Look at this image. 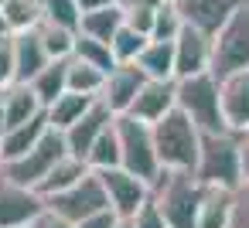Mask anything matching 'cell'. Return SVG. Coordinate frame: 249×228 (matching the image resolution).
Masks as SVG:
<instances>
[{
    "label": "cell",
    "mask_w": 249,
    "mask_h": 228,
    "mask_svg": "<svg viewBox=\"0 0 249 228\" xmlns=\"http://www.w3.org/2000/svg\"><path fill=\"white\" fill-rule=\"evenodd\" d=\"M154 147H157L160 170L195 174L198 153H201V130L181 109H171L160 123H154Z\"/></svg>",
    "instance_id": "obj_1"
},
{
    "label": "cell",
    "mask_w": 249,
    "mask_h": 228,
    "mask_svg": "<svg viewBox=\"0 0 249 228\" xmlns=\"http://www.w3.org/2000/svg\"><path fill=\"white\" fill-rule=\"evenodd\" d=\"M195 180L201 187H225V191L242 187V153L235 133H201Z\"/></svg>",
    "instance_id": "obj_2"
},
{
    "label": "cell",
    "mask_w": 249,
    "mask_h": 228,
    "mask_svg": "<svg viewBox=\"0 0 249 228\" xmlns=\"http://www.w3.org/2000/svg\"><path fill=\"white\" fill-rule=\"evenodd\" d=\"M150 197L164 211L171 228H198V211H201L205 187L195 180V174L160 170V177L150 184Z\"/></svg>",
    "instance_id": "obj_3"
},
{
    "label": "cell",
    "mask_w": 249,
    "mask_h": 228,
    "mask_svg": "<svg viewBox=\"0 0 249 228\" xmlns=\"http://www.w3.org/2000/svg\"><path fill=\"white\" fill-rule=\"evenodd\" d=\"M178 109H181L201 133H232L229 123H225V113H222L218 79H215L212 72L178 82Z\"/></svg>",
    "instance_id": "obj_4"
},
{
    "label": "cell",
    "mask_w": 249,
    "mask_h": 228,
    "mask_svg": "<svg viewBox=\"0 0 249 228\" xmlns=\"http://www.w3.org/2000/svg\"><path fill=\"white\" fill-rule=\"evenodd\" d=\"M65 157H69L65 133L48 130L35 150H28L24 157H18V160H11V163H4V167H0V174H4L7 180H14V184H21V187L38 191V187H41V180H45V177H48L62 160H65Z\"/></svg>",
    "instance_id": "obj_5"
},
{
    "label": "cell",
    "mask_w": 249,
    "mask_h": 228,
    "mask_svg": "<svg viewBox=\"0 0 249 228\" xmlns=\"http://www.w3.org/2000/svg\"><path fill=\"white\" fill-rule=\"evenodd\" d=\"M116 136H120V157H123V170L143 177L147 184H154L160 177V160H157V147H154V126L133 119V116H116Z\"/></svg>",
    "instance_id": "obj_6"
},
{
    "label": "cell",
    "mask_w": 249,
    "mask_h": 228,
    "mask_svg": "<svg viewBox=\"0 0 249 228\" xmlns=\"http://www.w3.org/2000/svg\"><path fill=\"white\" fill-rule=\"evenodd\" d=\"M249 68V4H242L212 41V75L222 82Z\"/></svg>",
    "instance_id": "obj_7"
},
{
    "label": "cell",
    "mask_w": 249,
    "mask_h": 228,
    "mask_svg": "<svg viewBox=\"0 0 249 228\" xmlns=\"http://www.w3.org/2000/svg\"><path fill=\"white\" fill-rule=\"evenodd\" d=\"M45 204H48V211H55V214H62L65 221L79 225L82 218H89V214H96V211L109 208V197H106V187H103L99 174L92 170V174H86L75 187H69V191H62V194L48 197Z\"/></svg>",
    "instance_id": "obj_8"
},
{
    "label": "cell",
    "mask_w": 249,
    "mask_h": 228,
    "mask_svg": "<svg viewBox=\"0 0 249 228\" xmlns=\"http://www.w3.org/2000/svg\"><path fill=\"white\" fill-rule=\"evenodd\" d=\"M45 197L0 174V228H31L45 214Z\"/></svg>",
    "instance_id": "obj_9"
},
{
    "label": "cell",
    "mask_w": 249,
    "mask_h": 228,
    "mask_svg": "<svg viewBox=\"0 0 249 228\" xmlns=\"http://www.w3.org/2000/svg\"><path fill=\"white\" fill-rule=\"evenodd\" d=\"M103 187H106V197H109V208L120 214V218H133L147 201H150V184L123 167H113V170H103L99 174Z\"/></svg>",
    "instance_id": "obj_10"
},
{
    "label": "cell",
    "mask_w": 249,
    "mask_h": 228,
    "mask_svg": "<svg viewBox=\"0 0 249 228\" xmlns=\"http://www.w3.org/2000/svg\"><path fill=\"white\" fill-rule=\"evenodd\" d=\"M212 41L205 31L184 24V31L174 41V79H195V75H208L212 72Z\"/></svg>",
    "instance_id": "obj_11"
},
{
    "label": "cell",
    "mask_w": 249,
    "mask_h": 228,
    "mask_svg": "<svg viewBox=\"0 0 249 228\" xmlns=\"http://www.w3.org/2000/svg\"><path fill=\"white\" fill-rule=\"evenodd\" d=\"M242 4H249V0H178L184 24L205 31L208 38H215Z\"/></svg>",
    "instance_id": "obj_12"
},
{
    "label": "cell",
    "mask_w": 249,
    "mask_h": 228,
    "mask_svg": "<svg viewBox=\"0 0 249 228\" xmlns=\"http://www.w3.org/2000/svg\"><path fill=\"white\" fill-rule=\"evenodd\" d=\"M113 123H116V113H113L106 102H99V99H96V106H92V109H89V113L72 126V130H65L69 153H72V157H79V160H86V157H89V150L96 147V140H99Z\"/></svg>",
    "instance_id": "obj_13"
},
{
    "label": "cell",
    "mask_w": 249,
    "mask_h": 228,
    "mask_svg": "<svg viewBox=\"0 0 249 228\" xmlns=\"http://www.w3.org/2000/svg\"><path fill=\"white\" fill-rule=\"evenodd\" d=\"M143 85H147V75H143L137 65H116V68L106 75V85H103L99 102H106L116 116H126Z\"/></svg>",
    "instance_id": "obj_14"
},
{
    "label": "cell",
    "mask_w": 249,
    "mask_h": 228,
    "mask_svg": "<svg viewBox=\"0 0 249 228\" xmlns=\"http://www.w3.org/2000/svg\"><path fill=\"white\" fill-rule=\"evenodd\" d=\"M171 109H178V82H154V79H147V85L140 89V96L133 99V106H130L126 116L154 126Z\"/></svg>",
    "instance_id": "obj_15"
},
{
    "label": "cell",
    "mask_w": 249,
    "mask_h": 228,
    "mask_svg": "<svg viewBox=\"0 0 249 228\" xmlns=\"http://www.w3.org/2000/svg\"><path fill=\"white\" fill-rule=\"evenodd\" d=\"M218 92H222V113H225L229 130L235 136L239 133H249V68L222 79L218 82Z\"/></svg>",
    "instance_id": "obj_16"
},
{
    "label": "cell",
    "mask_w": 249,
    "mask_h": 228,
    "mask_svg": "<svg viewBox=\"0 0 249 228\" xmlns=\"http://www.w3.org/2000/svg\"><path fill=\"white\" fill-rule=\"evenodd\" d=\"M14 62H18V82H31L41 68L52 65V58H48L45 41H41L38 31L14 34Z\"/></svg>",
    "instance_id": "obj_17"
},
{
    "label": "cell",
    "mask_w": 249,
    "mask_h": 228,
    "mask_svg": "<svg viewBox=\"0 0 249 228\" xmlns=\"http://www.w3.org/2000/svg\"><path fill=\"white\" fill-rule=\"evenodd\" d=\"M4 116H7V130H14V126H24L45 116V106L28 82H14L11 89H4Z\"/></svg>",
    "instance_id": "obj_18"
},
{
    "label": "cell",
    "mask_w": 249,
    "mask_h": 228,
    "mask_svg": "<svg viewBox=\"0 0 249 228\" xmlns=\"http://www.w3.org/2000/svg\"><path fill=\"white\" fill-rule=\"evenodd\" d=\"M48 130H52L48 113H45V116H38V119H31V123H24V126L4 130V133H0V143H4V163H11V160L24 157L28 150H35Z\"/></svg>",
    "instance_id": "obj_19"
},
{
    "label": "cell",
    "mask_w": 249,
    "mask_h": 228,
    "mask_svg": "<svg viewBox=\"0 0 249 228\" xmlns=\"http://www.w3.org/2000/svg\"><path fill=\"white\" fill-rule=\"evenodd\" d=\"M232 214H235V191L205 187L201 211H198V228H232Z\"/></svg>",
    "instance_id": "obj_20"
},
{
    "label": "cell",
    "mask_w": 249,
    "mask_h": 228,
    "mask_svg": "<svg viewBox=\"0 0 249 228\" xmlns=\"http://www.w3.org/2000/svg\"><path fill=\"white\" fill-rule=\"evenodd\" d=\"M137 68L154 82H178L174 79V41H154L150 38V45L137 58Z\"/></svg>",
    "instance_id": "obj_21"
},
{
    "label": "cell",
    "mask_w": 249,
    "mask_h": 228,
    "mask_svg": "<svg viewBox=\"0 0 249 228\" xmlns=\"http://www.w3.org/2000/svg\"><path fill=\"white\" fill-rule=\"evenodd\" d=\"M96 106V99L92 96H79V92H65V96H58L45 113H48V123H52V130H58V133H65V130H72L89 109Z\"/></svg>",
    "instance_id": "obj_22"
},
{
    "label": "cell",
    "mask_w": 249,
    "mask_h": 228,
    "mask_svg": "<svg viewBox=\"0 0 249 228\" xmlns=\"http://www.w3.org/2000/svg\"><path fill=\"white\" fill-rule=\"evenodd\" d=\"M86 174H92V170H89V163L69 153V157H65V160H62V163H58V167H55V170H52V174H48V177L41 180L38 194H41V197L48 201V197H55V194H62V191L75 187V184H79V180H82Z\"/></svg>",
    "instance_id": "obj_23"
},
{
    "label": "cell",
    "mask_w": 249,
    "mask_h": 228,
    "mask_svg": "<svg viewBox=\"0 0 249 228\" xmlns=\"http://www.w3.org/2000/svg\"><path fill=\"white\" fill-rule=\"evenodd\" d=\"M28 85L35 89V96H38V99H41V106L48 109L58 96H65V92H69V62H52V65H48V68H41Z\"/></svg>",
    "instance_id": "obj_24"
},
{
    "label": "cell",
    "mask_w": 249,
    "mask_h": 228,
    "mask_svg": "<svg viewBox=\"0 0 249 228\" xmlns=\"http://www.w3.org/2000/svg\"><path fill=\"white\" fill-rule=\"evenodd\" d=\"M123 24H126V14H123V4H116V7H106V11L82 14V28H79V34H89V38L109 45Z\"/></svg>",
    "instance_id": "obj_25"
},
{
    "label": "cell",
    "mask_w": 249,
    "mask_h": 228,
    "mask_svg": "<svg viewBox=\"0 0 249 228\" xmlns=\"http://www.w3.org/2000/svg\"><path fill=\"white\" fill-rule=\"evenodd\" d=\"M4 17H7V28L11 34H24V31H38L41 21H45V7L41 0H4Z\"/></svg>",
    "instance_id": "obj_26"
},
{
    "label": "cell",
    "mask_w": 249,
    "mask_h": 228,
    "mask_svg": "<svg viewBox=\"0 0 249 228\" xmlns=\"http://www.w3.org/2000/svg\"><path fill=\"white\" fill-rule=\"evenodd\" d=\"M103 85H106V72H99V68H92V65L79 62V58H69V92L99 99Z\"/></svg>",
    "instance_id": "obj_27"
},
{
    "label": "cell",
    "mask_w": 249,
    "mask_h": 228,
    "mask_svg": "<svg viewBox=\"0 0 249 228\" xmlns=\"http://www.w3.org/2000/svg\"><path fill=\"white\" fill-rule=\"evenodd\" d=\"M86 163H89V170H96V174H103V170H113V167H123V157H120V136H116V123L96 140V147L89 150V157H86Z\"/></svg>",
    "instance_id": "obj_28"
},
{
    "label": "cell",
    "mask_w": 249,
    "mask_h": 228,
    "mask_svg": "<svg viewBox=\"0 0 249 228\" xmlns=\"http://www.w3.org/2000/svg\"><path fill=\"white\" fill-rule=\"evenodd\" d=\"M72 58H79V62H86V65H92V68H99V72H106V75L116 68V55H113V48H109L106 41L89 38V34H79V38H75V51H72Z\"/></svg>",
    "instance_id": "obj_29"
},
{
    "label": "cell",
    "mask_w": 249,
    "mask_h": 228,
    "mask_svg": "<svg viewBox=\"0 0 249 228\" xmlns=\"http://www.w3.org/2000/svg\"><path fill=\"white\" fill-rule=\"evenodd\" d=\"M147 45H150V38L140 34V31H133L130 24H123V28L116 31V38L109 41V48H113V55H116V65H137V58L143 55Z\"/></svg>",
    "instance_id": "obj_30"
},
{
    "label": "cell",
    "mask_w": 249,
    "mask_h": 228,
    "mask_svg": "<svg viewBox=\"0 0 249 228\" xmlns=\"http://www.w3.org/2000/svg\"><path fill=\"white\" fill-rule=\"evenodd\" d=\"M38 34H41L45 51H48L52 62H69V58H72V51H75V38H79L75 31H65V28H55V24L41 21Z\"/></svg>",
    "instance_id": "obj_31"
},
{
    "label": "cell",
    "mask_w": 249,
    "mask_h": 228,
    "mask_svg": "<svg viewBox=\"0 0 249 228\" xmlns=\"http://www.w3.org/2000/svg\"><path fill=\"white\" fill-rule=\"evenodd\" d=\"M41 7H45V21L48 24L79 34V28H82V7H79V0H45Z\"/></svg>",
    "instance_id": "obj_32"
},
{
    "label": "cell",
    "mask_w": 249,
    "mask_h": 228,
    "mask_svg": "<svg viewBox=\"0 0 249 228\" xmlns=\"http://www.w3.org/2000/svg\"><path fill=\"white\" fill-rule=\"evenodd\" d=\"M184 31V17H181V7L178 0H167V4L157 7V17H154V41H178V34Z\"/></svg>",
    "instance_id": "obj_33"
},
{
    "label": "cell",
    "mask_w": 249,
    "mask_h": 228,
    "mask_svg": "<svg viewBox=\"0 0 249 228\" xmlns=\"http://www.w3.org/2000/svg\"><path fill=\"white\" fill-rule=\"evenodd\" d=\"M18 82V62H14V34L0 38V89H11Z\"/></svg>",
    "instance_id": "obj_34"
},
{
    "label": "cell",
    "mask_w": 249,
    "mask_h": 228,
    "mask_svg": "<svg viewBox=\"0 0 249 228\" xmlns=\"http://www.w3.org/2000/svg\"><path fill=\"white\" fill-rule=\"evenodd\" d=\"M133 228H171V225H167L164 211H160V208L154 204V197H150V201L133 214Z\"/></svg>",
    "instance_id": "obj_35"
},
{
    "label": "cell",
    "mask_w": 249,
    "mask_h": 228,
    "mask_svg": "<svg viewBox=\"0 0 249 228\" xmlns=\"http://www.w3.org/2000/svg\"><path fill=\"white\" fill-rule=\"evenodd\" d=\"M123 14H126V24L133 28V31H140V34H154V17H157V11H147V7H123Z\"/></svg>",
    "instance_id": "obj_36"
},
{
    "label": "cell",
    "mask_w": 249,
    "mask_h": 228,
    "mask_svg": "<svg viewBox=\"0 0 249 228\" xmlns=\"http://www.w3.org/2000/svg\"><path fill=\"white\" fill-rule=\"evenodd\" d=\"M116 225H120V214H116L113 208H103V211H96V214L82 218L75 228H116Z\"/></svg>",
    "instance_id": "obj_37"
},
{
    "label": "cell",
    "mask_w": 249,
    "mask_h": 228,
    "mask_svg": "<svg viewBox=\"0 0 249 228\" xmlns=\"http://www.w3.org/2000/svg\"><path fill=\"white\" fill-rule=\"evenodd\" d=\"M232 228H249V184H242L235 191V214H232Z\"/></svg>",
    "instance_id": "obj_38"
},
{
    "label": "cell",
    "mask_w": 249,
    "mask_h": 228,
    "mask_svg": "<svg viewBox=\"0 0 249 228\" xmlns=\"http://www.w3.org/2000/svg\"><path fill=\"white\" fill-rule=\"evenodd\" d=\"M31 228H75V225H72V221H65L62 214H55V211H48V208H45V214H41Z\"/></svg>",
    "instance_id": "obj_39"
},
{
    "label": "cell",
    "mask_w": 249,
    "mask_h": 228,
    "mask_svg": "<svg viewBox=\"0 0 249 228\" xmlns=\"http://www.w3.org/2000/svg\"><path fill=\"white\" fill-rule=\"evenodd\" d=\"M239 153H242V184H249V133H239Z\"/></svg>",
    "instance_id": "obj_40"
},
{
    "label": "cell",
    "mask_w": 249,
    "mask_h": 228,
    "mask_svg": "<svg viewBox=\"0 0 249 228\" xmlns=\"http://www.w3.org/2000/svg\"><path fill=\"white\" fill-rule=\"evenodd\" d=\"M120 0H79L82 14H92V11H106V7H116Z\"/></svg>",
    "instance_id": "obj_41"
},
{
    "label": "cell",
    "mask_w": 249,
    "mask_h": 228,
    "mask_svg": "<svg viewBox=\"0 0 249 228\" xmlns=\"http://www.w3.org/2000/svg\"><path fill=\"white\" fill-rule=\"evenodd\" d=\"M160 4H167V0H126L123 7H147V11H157Z\"/></svg>",
    "instance_id": "obj_42"
},
{
    "label": "cell",
    "mask_w": 249,
    "mask_h": 228,
    "mask_svg": "<svg viewBox=\"0 0 249 228\" xmlns=\"http://www.w3.org/2000/svg\"><path fill=\"white\" fill-rule=\"evenodd\" d=\"M7 130V116H4V89H0V133Z\"/></svg>",
    "instance_id": "obj_43"
},
{
    "label": "cell",
    "mask_w": 249,
    "mask_h": 228,
    "mask_svg": "<svg viewBox=\"0 0 249 228\" xmlns=\"http://www.w3.org/2000/svg\"><path fill=\"white\" fill-rule=\"evenodd\" d=\"M4 34H11V28H7V17H4V7H0V38Z\"/></svg>",
    "instance_id": "obj_44"
},
{
    "label": "cell",
    "mask_w": 249,
    "mask_h": 228,
    "mask_svg": "<svg viewBox=\"0 0 249 228\" xmlns=\"http://www.w3.org/2000/svg\"><path fill=\"white\" fill-rule=\"evenodd\" d=\"M116 228H133V218H120V225Z\"/></svg>",
    "instance_id": "obj_45"
},
{
    "label": "cell",
    "mask_w": 249,
    "mask_h": 228,
    "mask_svg": "<svg viewBox=\"0 0 249 228\" xmlns=\"http://www.w3.org/2000/svg\"><path fill=\"white\" fill-rule=\"evenodd\" d=\"M0 167H4V143H0Z\"/></svg>",
    "instance_id": "obj_46"
},
{
    "label": "cell",
    "mask_w": 249,
    "mask_h": 228,
    "mask_svg": "<svg viewBox=\"0 0 249 228\" xmlns=\"http://www.w3.org/2000/svg\"><path fill=\"white\" fill-rule=\"evenodd\" d=\"M120 4H126V0H120Z\"/></svg>",
    "instance_id": "obj_47"
},
{
    "label": "cell",
    "mask_w": 249,
    "mask_h": 228,
    "mask_svg": "<svg viewBox=\"0 0 249 228\" xmlns=\"http://www.w3.org/2000/svg\"><path fill=\"white\" fill-rule=\"evenodd\" d=\"M0 4H4V0H0Z\"/></svg>",
    "instance_id": "obj_48"
},
{
    "label": "cell",
    "mask_w": 249,
    "mask_h": 228,
    "mask_svg": "<svg viewBox=\"0 0 249 228\" xmlns=\"http://www.w3.org/2000/svg\"><path fill=\"white\" fill-rule=\"evenodd\" d=\"M41 4H45V0H41Z\"/></svg>",
    "instance_id": "obj_49"
}]
</instances>
